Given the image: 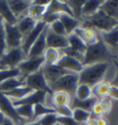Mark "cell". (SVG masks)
Wrapping results in <instances>:
<instances>
[{"label":"cell","mask_w":118,"mask_h":125,"mask_svg":"<svg viewBox=\"0 0 118 125\" xmlns=\"http://www.w3.org/2000/svg\"><path fill=\"white\" fill-rule=\"evenodd\" d=\"M117 56L118 55L113 54L109 46L103 42L101 37H100L96 43L87 45L82 65L85 67L96 63L111 62V60L113 61L117 58Z\"/></svg>","instance_id":"1"},{"label":"cell","mask_w":118,"mask_h":125,"mask_svg":"<svg viewBox=\"0 0 118 125\" xmlns=\"http://www.w3.org/2000/svg\"><path fill=\"white\" fill-rule=\"evenodd\" d=\"M109 68L110 62H101L85 66L79 73V83L86 84L92 88L100 82L104 81Z\"/></svg>","instance_id":"2"},{"label":"cell","mask_w":118,"mask_h":125,"mask_svg":"<svg viewBox=\"0 0 118 125\" xmlns=\"http://www.w3.org/2000/svg\"><path fill=\"white\" fill-rule=\"evenodd\" d=\"M118 25V21L105 14L101 9L97 12L83 18L80 21L81 28H91L98 31L99 32H108Z\"/></svg>","instance_id":"3"},{"label":"cell","mask_w":118,"mask_h":125,"mask_svg":"<svg viewBox=\"0 0 118 125\" xmlns=\"http://www.w3.org/2000/svg\"><path fill=\"white\" fill-rule=\"evenodd\" d=\"M79 85V74L69 73L62 76L54 83L49 85L53 92H65L72 97L75 96L77 87Z\"/></svg>","instance_id":"4"},{"label":"cell","mask_w":118,"mask_h":125,"mask_svg":"<svg viewBox=\"0 0 118 125\" xmlns=\"http://www.w3.org/2000/svg\"><path fill=\"white\" fill-rule=\"evenodd\" d=\"M26 58L27 56L21 47L8 49L0 58V67L2 69H15Z\"/></svg>","instance_id":"5"},{"label":"cell","mask_w":118,"mask_h":125,"mask_svg":"<svg viewBox=\"0 0 118 125\" xmlns=\"http://www.w3.org/2000/svg\"><path fill=\"white\" fill-rule=\"evenodd\" d=\"M24 85L30 87L33 91H44L50 95L54 94V92L49 87L48 83L44 78L42 69L31 75L26 76L24 79Z\"/></svg>","instance_id":"6"},{"label":"cell","mask_w":118,"mask_h":125,"mask_svg":"<svg viewBox=\"0 0 118 125\" xmlns=\"http://www.w3.org/2000/svg\"><path fill=\"white\" fill-rule=\"evenodd\" d=\"M44 64V56L35 58H26L18 65V69L21 72V75L26 77L40 71Z\"/></svg>","instance_id":"7"},{"label":"cell","mask_w":118,"mask_h":125,"mask_svg":"<svg viewBox=\"0 0 118 125\" xmlns=\"http://www.w3.org/2000/svg\"><path fill=\"white\" fill-rule=\"evenodd\" d=\"M6 34V43L8 49L21 47L23 35L18 31L17 25H10L9 23L3 22Z\"/></svg>","instance_id":"8"},{"label":"cell","mask_w":118,"mask_h":125,"mask_svg":"<svg viewBox=\"0 0 118 125\" xmlns=\"http://www.w3.org/2000/svg\"><path fill=\"white\" fill-rule=\"evenodd\" d=\"M0 110L4 113L7 118L11 119L16 124L26 122L18 115L16 107L13 106L12 101L2 92H0Z\"/></svg>","instance_id":"9"},{"label":"cell","mask_w":118,"mask_h":125,"mask_svg":"<svg viewBox=\"0 0 118 125\" xmlns=\"http://www.w3.org/2000/svg\"><path fill=\"white\" fill-rule=\"evenodd\" d=\"M45 26H46V24L44 21H39V22L36 23L35 27L28 34L23 36V40H22V44H21V49L25 53L26 56L28 55L29 51L31 49V47L32 46V45L34 44V42L37 40V38L40 36L41 32L44 31Z\"/></svg>","instance_id":"10"},{"label":"cell","mask_w":118,"mask_h":125,"mask_svg":"<svg viewBox=\"0 0 118 125\" xmlns=\"http://www.w3.org/2000/svg\"><path fill=\"white\" fill-rule=\"evenodd\" d=\"M42 72L44 73V78H45L48 85L54 83L59 78H61L62 76L66 75V74H69V73H73V72H70L66 70L62 69L61 67H59L56 64H54V65L44 64V66L42 67Z\"/></svg>","instance_id":"11"},{"label":"cell","mask_w":118,"mask_h":125,"mask_svg":"<svg viewBox=\"0 0 118 125\" xmlns=\"http://www.w3.org/2000/svg\"><path fill=\"white\" fill-rule=\"evenodd\" d=\"M49 29V25H46L44 31L41 32L40 36L37 38V40L32 45L29 53L27 55V58H35V57H41L44 53L45 49L47 48L46 45V34Z\"/></svg>","instance_id":"12"},{"label":"cell","mask_w":118,"mask_h":125,"mask_svg":"<svg viewBox=\"0 0 118 125\" xmlns=\"http://www.w3.org/2000/svg\"><path fill=\"white\" fill-rule=\"evenodd\" d=\"M56 65H58L59 67H61L64 70H66V71L73 72V73H78V74L83 70L84 68L82 63L79 61L78 59L71 58L69 56L64 55V54L61 56L60 59L56 63Z\"/></svg>","instance_id":"13"},{"label":"cell","mask_w":118,"mask_h":125,"mask_svg":"<svg viewBox=\"0 0 118 125\" xmlns=\"http://www.w3.org/2000/svg\"><path fill=\"white\" fill-rule=\"evenodd\" d=\"M46 45H47V47H50V48L62 50L68 47L69 44H68V40H67V36L55 34L50 29H48L47 34H46Z\"/></svg>","instance_id":"14"},{"label":"cell","mask_w":118,"mask_h":125,"mask_svg":"<svg viewBox=\"0 0 118 125\" xmlns=\"http://www.w3.org/2000/svg\"><path fill=\"white\" fill-rule=\"evenodd\" d=\"M47 93H45L44 91H33L31 94H28L24 98L12 101L14 107H18L20 105H32L34 106L36 104H44L45 97Z\"/></svg>","instance_id":"15"},{"label":"cell","mask_w":118,"mask_h":125,"mask_svg":"<svg viewBox=\"0 0 118 125\" xmlns=\"http://www.w3.org/2000/svg\"><path fill=\"white\" fill-rule=\"evenodd\" d=\"M74 33L79 36L87 45L96 43L101 37V32L91 28H81L79 27L74 31Z\"/></svg>","instance_id":"16"},{"label":"cell","mask_w":118,"mask_h":125,"mask_svg":"<svg viewBox=\"0 0 118 125\" xmlns=\"http://www.w3.org/2000/svg\"><path fill=\"white\" fill-rule=\"evenodd\" d=\"M9 9H11L14 16L18 20L27 15L28 9L31 5L29 0H8Z\"/></svg>","instance_id":"17"},{"label":"cell","mask_w":118,"mask_h":125,"mask_svg":"<svg viewBox=\"0 0 118 125\" xmlns=\"http://www.w3.org/2000/svg\"><path fill=\"white\" fill-rule=\"evenodd\" d=\"M45 13H66L73 17V13L70 8L66 3V1H58V0H52L50 4L46 8Z\"/></svg>","instance_id":"18"},{"label":"cell","mask_w":118,"mask_h":125,"mask_svg":"<svg viewBox=\"0 0 118 125\" xmlns=\"http://www.w3.org/2000/svg\"><path fill=\"white\" fill-rule=\"evenodd\" d=\"M59 21H61L62 24L65 27L66 36L71 34V33H73L75 30L80 26V21H79V20H77L74 17H72V16H70V15L66 13L60 14Z\"/></svg>","instance_id":"19"},{"label":"cell","mask_w":118,"mask_h":125,"mask_svg":"<svg viewBox=\"0 0 118 125\" xmlns=\"http://www.w3.org/2000/svg\"><path fill=\"white\" fill-rule=\"evenodd\" d=\"M98 101V98L95 96H91L90 98L85 99V100H79V99L76 98V97H72L71 98V102H70L69 107L74 109V108H80L86 111L91 112L92 107L94 106V104Z\"/></svg>","instance_id":"20"},{"label":"cell","mask_w":118,"mask_h":125,"mask_svg":"<svg viewBox=\"0 0 118 125\" xmlns=\"http://www.w3.org/2000/svg\"><path fill=\"white\" fill-rule=\"evenodd\" d=\"M0 17L4 22L9 23L10 25L17 24L18 19L14 16L11 9H9L8 0H0Z\"/></svg>","instance_id":"21"},{"label":"cell","mask_w":118,"mask_h":125,"mask_svg":"<svg viewBox=\"0 0 118 125\" xmlns=\"http://www.w3.org/2000/svg\"><path fill=\"white\" fill-rule=\"evenodd\" d=\"M102 3V0H85V3L81 9V20L97 12Z\"/></svg>","instance_id":"22"},{"label":"cell","mask_w":118,"mask_h":125,"mask_svg":"<svg viewBox=\"0 0 118 125\" xmlns=\"http://www.w3.org/2000/svg\"><path fill=\"white\" fill-rule=\"evenodd\" d=\"M101 37L109 47L118 52V25L108 32H101Z\"/></svg>","instance_id":"23"},{"label":"cell","mask_w":118,"mask_h":125,"mask_svg":"<svg viewBox=\"0 0 118 125\" xmlns=\"http://www.w3.org/2000/svg\"><path fill=\"white\" fill-rule=\"evenodd\" d=\"M32 92H33V90L31 89L30 87H28L26 85H21V86H18L15 89L7 92V93H3V94L7 95L11 101H16V100L24 98L25 96L31 94Z\"/></svg>","instance_id":"24"},{"label":"cell","mask_w":118,"mask_h":125,"mask_svg":"<svg viewBox=\"0 0 118 125\" xmlns=\"http://www.w3.org/2000/svg\"><path fill=\"white\" fill-rule=\"evenodd\" d=\"M24 76L20 77H16V78H10L8 80L4 81L3 83H0V92L2 93H7L11 90L17 88L18 86L24 85Z\"/></svg>","instance_id":"25"},{"label":"cell","mask_w":118,"mask_h":125,"mask_svg":"<svg viewBox=\"0 0 118 125\" xmlns=\"http://www.w3.org/2000/svg\"><path fill=\"white\" fill-rule=\"evenodd\" d=\"M36 23L37 22L35 21L34 20H32L31 18H30L29 16L26 15V16H24L22 18L18 19L16 25H17L18 31L21 32L22 35L25 36L34 28Z\"/></svg>","instance_id":"26"},{"label":"cell","mask_w":118,"mask_h":125,"mask_svg":"<svg viewBox=\"0 0 118 125\" xmlns=\"http://www.w3.org/2000/svg\"><path fill=\"white\" fill-rule=\"evenodd\" d=\"M111 87V83L107 81H101L99 83H97L95 86H93L91 88L92 95L95 96L96 98L102 99L104 97L108 96L109 94V90Z\"/></svg>","instance_id":"27"},{"label":"cell","mask_w":118,"mask_h":125,"mask_svg":"<svg viewBox=\"0 0 118 125\" xmlns=\"http://www.w3.org/2000/svg\"><path fill=\"white\" fill-rule=\"evenodd\" d=\"M67 40H68V44H69V48L84 55L85 51L87 49V45L79 36L73 32L69 35H67Z\"/></svg>","instance_id":"28"},{"label":"cell","mask_w":118,"mask_h":125,"mask_svg":"<svg viewBox=\"0 0 118 125\" xmlns=\"http://www.w3.org/2000/svg\"><path fill=\"white\" fill-rule=\"evenodd\" d=\"M71 102V96L65 92H54L52 94L53 107H61V106H69Z\"/></svg>","instance_id":"29"},{"label":"cell","mask_w":118,"mask_h":125,"mask_svg":"<svg viewBox=\"0 0 118 125\" xmlns=\"http://www.w3.org/2000/svg\"><path fill=\"white\" fill-rule=\"evenodd\" d=\"M63 55L61 50L55 49V48H50L47 47L44 53V64L47 65H54L58 62V60L60 59L61 56Z\"/></svg>","instance_id":"30"},{"label":"cell","mask_w":118,"mask_h":125,"mask_svg":"<svg viewBox=\"0 0 118 125\" xmlns=\"http://www.w3.org/2000/svg\"><path fill=\"white\" fill-rule=\"evenodd\" d=\"M46 8L47 7L31 4L30 6V8L28 9L27 16H29L30 18L34 20L36 22L42 21V19H43L44 15L45 14V11H46Z\"/></svg>","instance_id":"31"},{"label":"cell","mask_w":118,"mask_h":125,"mask_svg":"<svg viewBox=\"0 0 118 125\" xmlns=\"http://www.w3.org/2000/svg\"><path fill=\"white\" fill-rule=\"evenodd\" d=\"M100 9H101L108 16L118 21V1H103Z\"/></svg>","instance_id":"32"},{"label":"cell","mask_w":118,"mask_h":125,"mask_svg":"<svg viewBox=\"0 0 118 125\" xmlns=\"http://www.w3.org/2000/svg\"><path fill=\"white\" fill-rule=\"evenodd\" d=\"M16 107L18 115L22 120L26 121H31L33 118V106L32 105H20Z\"/></svg>","instance_id":"33"},{"label":"cell","mask_w":118,"mask_h":125,"mask_svg":"<svg viewBox=\"0 0 118 125\" xmlns=\"http://www.w3.org/2000/svg\"><path fill=\"white\" fill-rule=\"evenodd\" d=\"M51 113H55L54 108L47 107L44 104H36L33 106V118L31 121H38L40 118L47 114H51Z\"/></svg>","instance_id":"34"},{"label":"cell","mask_w":118,"mask_h":125,"mask_svg":"<svg viewBox=\"0 0 118 125\" xmlns=\"http://www.w3.org/2000/svg\"><path fill=\"white\" fill-rule=\"evenodd\" d=\"M66 3L73 13V17L80 21H81V9L85 3V0H69V1H66Z\"/></svg>","instance_id":"35"},{"label":"cell","mask_w":118,"mask_h":125,"mask_svg":"<svg viewBox=\"0 0 118 125\" xmlns=\"http://www.w3.org/2000/svg\"><path fill=\"white\" fill-rule=\"evenodd\" d=\"M91 96H92L91 88L86 84L79 83L75 93V97L79 100H85V99L90 98Z\"/></svg>","instance_id":"36"},{"label":"cell","mask_w":118,"mask_h":125,"mask_svg":"<svg viewBox=\"0 0 118 125\" xmlns=\"http://www.w3.org/2000/svg\"><path fill=\"white\" fill-rule=\"evenodd\" d=\"M21 72L18 68L15 69H1L0 70V83H3L4 81L10 79V78H16V77H20Z\"/></svg>","instance_id":"37"},{"label":"cell","mask_w":118,"mask_h":125,"mask_svg":"<svg viewBox=\"0 0 118 125\" xmlns=\"http://www.w3.org/2000/svg\"><path fill=\"white\" fill-rule=\"evenodd\" d=\"M91 113L80 108H74L72 109V118L74 119L75 121H77L78 123L81 122H86V121L91 118Z\"/></svg>","instance_id":"38"},{"label":"cell","mask_w":118,"mask_h":125,"mask_svg":"<svg viewBox=\"0 0 118 125\" xmlns=\"http://www.w3.org/2000/svg\"><path fill=\"white\" fill-rule=\"evenodd\" d=\"M38 121L41 125H55L57 123V115L55 113H51L40 118Z\"/></svg>","instance_id":"39"},{"label":"cell","mask_w":118,"mask_h":125,"mask_svg":"<svg viewBox=\"0 0 118 125\" xmlns=\"http://www.w3.org/2000/svg\"><path fill=\"white\" fill-rule=\"evenodd\" d=\"M49 29L54 32L55 34H58V35H62V36H66V30H65V27L62 24V22L58 20L56 21L53 22L51 25H49Z\"/></svg>","instance_id":"40"},{"label":"cell","mask_w":118,"mask_h":125,"mask_svg":"<svg viewBox=\"0 0 118 125\" xmlns=\"http://www.w3.org/2000/svg\"><path fill=\"white\" fill-rule=\"evenodd\" d=\"M8 50L7 43H6V34H5L4 24H0V57H2L6 51Z\"/></svg>","instance_id":"41"},{"label":"cell","mask_w":118,"mask_h":125,"mask_svg":"<svg viewBox=\"0 0 118 125\" xmlns=\"http://www.w3.org/2000/svg\"><path fill=\"white\" fill-rule=\"evenodd\" d=\"M55 114L60 117H72V108L69 106H61L54 108Z\"/></svg>","instance_id":"42"},{"label":"cell","mask_w":118,"mask_h":125,"mask_svg":"<svg viewBox=\"0 0 118 125\" xmlns=\"http://www.w3.org/2000/svg\"><path fill=\"white\" fill-rule=\"evenodd\" d=\"M60 18V14L56 13H45L42 19V21H44L46 25H51L53 22L58 21Z\"/></svg>","instance_id":"43"},{"label":"cell","mask_w":118,"mask_h":125,"mask_svg":"<svg viewBox=\"0 0 118 125\" xmlns=\"http://www.w3.org/2000/svg\"><path fill=\"white\" fill-rule=\"evenodd\" d=\"M99 103H100V106L101 107V109H102V113L103 114H108L112 108V102H111V98H109L108 96L107 97H104L102 99H100L98 100Z\"/></svg>","instance_id":"44"},{"label":"cell","mask_w":118,"mask_h":125,"mask_svg":"<svg viewBox=\"0 0 118 125\" xmlns=\"http://www.w3.org/2000/svg\"><path fill=\"white\" fill-rule=\"evenodd\" d=\"M57 123L60 125H79L74 121L72 117H60L57 116Z\"/></svg>","instance_id":"45"},{"label":"cell","mask_w":118,"mask_h":125,"mask_svg":"<svg viewBox=\"0 0 118 125\" xmlns=\"http://www.w3.org/2000/svg\"><path fill=\"white\" fill-rule=\"evenodd\" d=\"M91 114L92 115H94L95 117H101L102 115H103V113H102V109H101V107L100 106L99 101H97V102L94 104V106L92 107Z\"/></svg>","instance_id":"46"},{"label":"cell","mask_w":118,"mask_h":125,"mask_svg":"<svg viewBox=\"0 0 118 125\" xmlns=\"http://www.w3.org/2000/svg\"><path fill=\"white\" fill-rule=\"evenodd\" d=\"M108 97L118 101V87L117 86L111 85L110 90H109V94H108Z\"/></svg>","instance_id":"47"},{"label":"cell","mask_w":118,"mask_h":125,"mask_svg":"<svg viewBox=\"0 0 118 125\" xmlns=\"http://www.w3.org/2000/svg\"><path fill=\"white\" fill-rule=\"evenodd\" d=\"M114 61V66H115V70H116V74H115V76H114V80L111 81V85H114V86H117L118 87V62L115 60V59H114L113 60Z\"/></svg>","instance_id":"48"},{"label":"cell","mask_w":118,"mask_h":125,"mask_svg":"<svg viewBox=\"0 0 118 125\" xmlns=\"http://www.w3.org/2000/svg\"><path fill=\"white\" fill-rule=\"evenodd\" d=\"M50 2H51L50 0H34V1H31V4L47 7V6L50 4Z\"/></svg>","instance_id":"49"},{"label":"cell","mask_w":118,"mask_h":125,"mask_svg":"<svg viewBox=\"0 0 118 125\" xmlns=\"http://www.w3.org/2000/svg\"><path fill=\"white\" fill-rule=\"evenodd\" d=\"M96 123L97 125H108V121L103 117H98L96 119Z\"/></svg>","instance_id":"50"},{"label":"cell","mask_w":118,"mask_h":125,"mask_svg":"<svg viewBox=\"0 0 118 125\" xmlns=\"http://www.w3.org/2000/svg\"><path fill=\"white\" fill-rule=\"evenodd\" d=\"M1 125H17V124H16V123H15L11 119H9V118H6L4 122H3Z\"/></svg>","instance_id":"51"},{"label":"cell","mask_w":118,"mask_h":125,"mask_svg":"<svg viewBox=\"0 0 118 125\" xmlns=\"http://www.w3.org/2000/svg\"><path fill=\"white\" fill-rule=\"evenodd\" d=\"M86 125H97L96 119H91V118H90V119L86 121Z\"/></svg>","instance_id":"52"},{"label":"cell","mask_w":118,"mask_h":125,"mask_svg":"<svg viewBox=\"0 0 118 125\" xmlns=\"http://www.w3.org/2000/svg\"><path fill=\"white\" fill-rule=\"evenodd\" d=\"M6 118H7V117H6V115H5L4 113L0 110V125L4 122V121H5V119H6Z\"/></svg>","instance_id":"53"},{"label":"cell","mask_w":118,"mask_h":125,"mask_svg":"<svg viewBox=\"0 0 118 125\" xmlns=\"http://www.w3.org/2000/svg\"><path fill=\"white\" fill-rule=\"evenodd\" d=\"M24 125H41L40 122L38 121H27L24 123Z\"/></svg>","instance_id":"54"},{"label":"cell","mask_w":118,"mask_h":125,"mask_svg":"<svg viewBox=\"0 0 118 125\" xmlns=\"http://www.w3.org/2000/svg\"><path fill=\"white\" fill-rule=\"evenodd\" d=\"M3 22H4V21H3V20H2V18L0 17V24H1V23H3Z\"/></svg>","instance_id":"55"},{"label":"cell","mask_w":118,"mask_h":125,"mask_svg":"<svg viewBox=\"0 0 118 125\" xmlns=\"http://www.w3.org/2000/svg\"><path fill=\"white\" fill-rule=\"evenodd\" d=\"M25 123V122H24ZM24 123H18V124H17V125H24Z\"/></svg>","instance_id":"56"},{"label":"cell","mask_w":118,"mask_h":125,"mask_svg":"<svg viewBox=\"0 0 118 125\" xmlns=\"http://www.w3.org/2000/svg\"><path fill=\"white\" fill-rule=\"evenodd\" d=\"M115 60H116V61H117V62H118V56H117V58H115Z\"/></svg>","instance_id":"57"},{"label":"cell","mask_w":118,"mask_h":125,"mask_svg":"<svg viewBox=\"0 0 118 125\" xmlns=\"http://www.w3.org/2000/svg\"><path fill=\"white\" fill-rule=\"evenodd\" d=\"M1 69H2V68H1V67H0V70H1Z\"/></svg>","instance_id":"58"}]
</instances>
